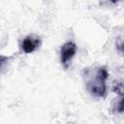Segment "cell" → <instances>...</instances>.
Wrapping results in <instances>:
<instances>
[{
	"label": "cell",
	"mask_w": 124,
	"mask_h": 124,
	"mask_svg": "<svg viewBox=\"0 0 124 124\" xmlns=\"http://www.w3.org/2000/svg\"><path fill=\"white\" fill-rule=\"evenodd\" d=\"M41 45H42V41L40 37L36 35H28L23 39L21 43V49L23 50V52L29 54L34 52L37 48H39Z\"/></svg>",
	"instance_id": "obj_3"
},
{
	"label": "cell",
	"mask_w": 124,
	"mask_h": 124,
	"mask_svg": "<svg viewBox=\"0 0 124 124\" xmlns=\"http://www.w3.org/2000/svg\"><path fill=\"white\" fill-rule=\"evenodd\" d=\"M78 50V46L75 44V42L69 41L66 42L60 48V60L62 65L67 68L71 62V60L74 58Z\"/></svg>",
	"instance_id": "obj_2"
},
{
	"label": "cell",
	"mask_w": 124,
	"mask_h": 124,
	"mask_svg": "<svg viewBox=\"0 0 124 124\" xmlns=\"http://www.w3.org/2000/svg\"><path fill=\"white\" fill-rule=\"evenodd\" d=\"M121 1H124V0H108V3L109 4H117Z\"/></svg>",
	"instance_id": "obj_6"
},
{
	"label": "cell",
	"mask_w": 124,
	"mask_h": 124,
	"mask_svg": "<svg viewBox=\"0 0 124 124\" xmlns=\"http://www.w3.org/2000/svg\"><path fill=\"white\" fill-rule=\"evenodd\" d=\"M116 48H117V51H118L120 54L124 55V40H122L121 42H119V43L116 45Z\"/></svg>",
	"instance_id": "obj_4"
},
{
	"label": "cell",
	"mask_w": 124,
	"mask_h": 124,
	"mask_svg": "<svg viewBox=\"0 0 124 124\" xmlns=\"http://www.w3.org/2000/svg\"><path fill=\"white\" fill-rule=\"evenodd\" d=\"M116 110H117L118 112H124V96H123V98L119 101V103L117 104Z\"/></svg>",
	"instance_id": "obj_5"
},
{
	"label": "cell",
	"mask_w": 124,
	"mask_h": 124,
	"mask_svg": "<svg viewBox=\"0 0 124 124\" xmlns=\"http://www.w3.org/2000/svg\"><path fill=\"white\" fill-rule=\"evenodd\" d=\"M108 77V73L105 67H99L94 77L92 78L88 79L86 81V86L89 92L99 98H104L107 95V86H106V80Z\"/></svg>",
	"instance_id": "obj_1"
}]
</instances>
